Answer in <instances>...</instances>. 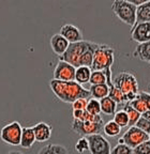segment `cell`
I'll use <instances>...</instances> for the list:
<instances>
[{
    "mask_svg": "<svg viewBox=\"0 0 150 154\" xmlns=\"http://www.w3.org/2000/svg\"><path fill=\"white\" fill-rule=\"evenodd\" d=\"M103 132L106 136L108 137H116L120 134L121 132V128L115 122L114 120H111L108 122H106L103 126Z\"/></svg>",
    "mask_w": 150,
    "mask_h": 154,
    "instance_id": "obj_23",
    "label": "cell"
},
{
    "mask_svg": "<svg viewBox=\"0 0 150 154\" xmlns=\"http://www.w3.org/2000/svg\"><path fill=\"white\" fill-rule=\"evenodd\" d=\"M88 104V99H78L72 103L73 110H86Z\"/></svg>",
    "mask_w": 150,
    "mask_h": 154,
    "instance_id": "obj_33",
    "label": "cell"
},
{
    "mask_svg": "<svg viewBox=\"0 0 150 154\" xmlns=\"http://www.w3.org/2000/svg\"><path fill=\"white\" fill-rule=\"evenodd\" d=\"M138 95L140 96V99L145 102L146 106H147V109L150 111V93H148L146 91H140L138 93Z\"/></svg>",
    "mask_w": 150,
    "mask_h": 154,
    "instance_id": "obj_34",
    "label": "cell"
},
{
    "mask_svg": "<svg viewBox=\"0 0 150 154\" xmlns=\"http://www.w3.org/2000/svg\"><path fill=\"white\" fill-rule=\"evenodd\" d=\"M147 140H149V135L136 126H130L128 131L123 134V136L118 139V143L127 144L130 148L134 149L138 144L143 143Z\"/></svg>",
    "mask_w": 150,
    "mask_h": 154,
    "instance_id": "obj_8",
    "label": "cell"
},
{
    "mask_svg": "<svg viewBox=\"0 0 150 154\" xmlns=\"http://www.w3.org/2000/svg\"><path fill=\"white\" fill-rule=\"evenodd\" d=\"M23 126L20 122L13 121L9 124L5 125L0 131V138L3 142L10 146H20L22 138Z\"/></svg>",
    "mask_w": 150,
    "mask_h": 154,
    "instance_id": "obj_6",
    "label": "cell"
},
{
    "mask_svg": "<svg viewBox=\"0 0 150 154\" xmlns=\"http://www.w3.org/2000/svg\"><path fill=\"white\" fill-rule=\"evenodd\" d=\"M113 85L124 95L126 103L132 102L138 95V82L134 74L130 72H120L113 76Z\"/></svg>",
    "mask_w": 150,
    "mask_h": 154,
    "instance_id": "obj_3",
    "label": "cell"
},
{
    "mask_svg": "<svg viewBox=\"0 0 150 154\" xmlns=\"http://www.w3.org/2000/svg\"><path fill=\"white\" fill-rule=\"evenodd\" d=\"M75 151L78 153H84L86 151H89V142H88L87 137H80L75 143Z\"/></svg>",
    "mask_w": 150,
    "mask_h": 154,
    "instance_id": "obj_29",
    "label": "cell"
},
{
    "mask_svg": "<svg viewBox=\"0 0 150 154\" xmlns=\"http://www.w3.org/2000/svg\"><path fill=\"white\" fill-rule=\"evenodd\" d=\"M107 82L106 73L105 71H92L91 77H90V86L95 85H105Z\"/></svg>",
    "mask_w": 150,
    "mask_h": 154,
    "instance_id": "obj_24",
    "label": "cell"
},
{
    "mask_svg": "<svg viewBox=\"0 0 150 154\" xmlns=\"http://www.w3.org/2000/svg\"><path fill=\"white\" fill-rule=\"evenodd\" d=\"M91 69L88 66H80L76 69L75 71V79L74 82H76L80 85H85L88 84L90 82V77H91Z\"/></svg>",
    "mask_w": 150,
    "mask_h": 154,
    "instance_id": "obj_19",
    "label": "cell"
},
{
    "mask_svg": "<svg viewBox=\"0 0 150 154\" xmlns=\"http://www.w3.org/2000/svg\"><path fill=\"white\" fill-rule=\"evenodd\" d=\"M135 126L139 128V130H142L143 132H145L146 134H150V122L148 120H146L145 118H143V117H140V119L137 121Z\"/></svg>",
    "mask_w": 150,
    "mask_h": 154,
    "instance_id": "obj_32",
    "label": "cell"
},
{
    "mask_svg": "<svg viewBox=\"0 0 150 154\" xmlns=\"http://www.w3.org/2000/svg\"><path fill=\"white\" fill-rule=\"evenodd\" d=\"M69 45H70V43H69V42L59 33L54 34V35L51 38L52 51L58 56V57L62 56L63 54L67 51V49L69 48Z\"/></svg>",
    "mask_w": 150,
    "mask_h": 154,
    "instance_id": "obj_14",
    "label": "cell"
},
{
    "mask_svg": "<svg viewBox=\"0 0 150 154\" xmlns=\"http://www.w3.org/2000/svg\"><path fill=\"white\" fill-rule=\"evenodd\" d=\"M133 56L138 58L139 60L144 61V62H147L150 64V42L137 44Z\"/></svg>",
    "mask_w": 150,
    "mask_h": 154,
    "instance_id": "obj_17",
    "label": "cell"
},
{
    "mask_svg": "<svg viewBox=\"0 0 150 154\" xmlns=\"http://www.w3.org/2000/svg\"><path fill=\"white\" fill-rule=\"evenodd\" d=\"M149 139H150V134H149Z\"/></svg>",
    "mask_w": 150,
    "mask_h": 154,
    "instance_id": "obj_37",
    "label": "cell"
},
{
    "mask_svg": "<svg viewBox=\"0 0 150 154\" xmlns=\"http://www.w3.org/2000/svg\"><path fill=\"white\" fill-rule=\"evenodd\" d=\"M114 121L119 125V126H120V128H126V126H129V117L123 109L117 110L116 112H115Z\"/></svg>",
    "mask_w": 150,
    "mask_h": 154,
    "instance_id": "obj_26",
    "label": "cell"
},
{
    "mask_svg": "<svg viewBox=\"0 0 150 154\" xmlns=\"http://www.w3.org/2000/svg\"><path fill=\"white\" fill-rule=\"evenodd\" d=\"M122 109L126 111L127 115H128V117H129V126H135V124L140 119L142 115H140L138 111H136L129 103L123 104V108Z\"/></svg>",
    "mask_w": 150,
    "mask_h": 154,
    "instance_id": "obj_22",
    "label": "cell"
},
{
    "mask_svg": "<svg viewBox=\"0 0 150 154\" xmlns=\"http://www.w3.org/2000/svg\"><path fill=\"white\" fill-rule=\"evenodd\" d=\"M49 87L55 96L63 103L72 104L78 99H89L90 92L76 82H61L52 79Z\"/></svg>",
    "mask_w": 150,
    "mask_h": 154,
    "instance_id": "obj_2",
    "label": "cell"
},
{
    "mask_svg": "<svg viewBox=\"0 0 150 154\" xmlns=\"http://www.w3.org/2000/svg\"><path fill=\"white\" fill-rule=\"evenodd\" d=\"M136 9L130 0H115L111 3V10L121 22L133 27L136 23Z\"/></svg>",
    "mask_w": 150,
    "mask_h": 154,
    "instance_id": "obj_5",
    "label": "cell"
},
{
    "mask_svg": "<svg viewBox=\"0 0 150 154\" xmlns=\"http://www.w3.org/2000/svg\"><path fill=\"white\" fill-rule=\"evenodd\" d=\"M98 46L99 43L85 40L77 43H72L69 45L67 51L59 57V60L70 63L76 69L80 66H88L91 69L93 54Z\"/></svg>",
    "mask_w": 150,
    "mask_h": 154,
    "instance_id": "obj_1",
    "label": "cell"
},
{
    "mask_svg": "<svg viewBox=\"0 0 150 154\" xmlns=\"http://www.w3.org/2000/svg\"><path fill=\"white\" fill-rule=\"evenodd\" d=\"M36 136L32 128H23L22 132V138H20V147L23 149H30L36 142Z\"/></svg>",
    "mask_w": 150,
    "mask_h": 154,
    "instance_id": "obj_15",
    "label": "cell"
},
{
    "mask_svg": "<svg viewBox=\"0 0 150 154\" xmlns=\"http://www.w3.org/2000/svg\"><path fill=\"white\" fill-rule=\"evenodd\" d=\"M72 131L82 137H87L90 135L100 134L103 131L104 122H91V121L72 120Z\"/></svg>",
    "mask_w": 150,
    "mask_h": 154,
    "instance_id": "obj_7",
    "label": "cell"
},
{
    "mask_svg": "<svg viewBox=\"0 0 150 154\" xmlns=\"http://www.w3.org/2000/svg\"><path fill=\"white\" fill-rule=\"evenodd\" d=\"M150 23V0H146L136 9V23Z\"/></svg>",
    "mask_w": 150,
    "mask_h": 154,
    "instance_id": "obj_16",
    "label": "cell"
},
{
    "mask_svg": "<svg viewBox=\"0 0 150 154\" xmlns=\"http://www.w3.org/2000/svg\"><path fill=\"white\" fill-rule=\"evenodd\" d=\"M88 90H89L90 96H91L92 99L99 100V101H101L102 99L108 96V93H109V87L107 86L106 84L90 86Z\"/></svg>",
    "mask_w": 150,
    "mask_h": 154,
    "instance_id": "obj_18",
    "label": "cell"
},
{
    "mask_svg": "<svg viewBox=\"0 0 150 154\" xmlns=\"http://www.w3.org/2000/svg\"><path fill=\"white\" fill-rule=\"evenodd\" d=\"M36 136V140L38 142H46L51 139L52 133H53V128L51 125L45 122L36 123L34 126H32Z\"/></svg>",
    "mask_w": 150,
    "mask_h": 154,
    "instance_id": "obj_13",
    "label": "cell"
},
{
    "mask_svg": "<svg viewBox=\"0 0 150 154\" xmlns=\"http://www.w3.org/2000/svg\"><path fill=\"white\" fill-rule=\"evenodd\" d=\"M100 104H101V112H103L104 115L111 116L115 115V112L117 111L118 104L115 101H113L109 96H106L104 99H102L100 101Z\"/></svg>",
    "mask_w": 150,
    "mask_h": 154,
    "instance_id": "obj_21",
    "label": "cell"
},
{
    "mask_svg": "<svg viewBox=\"0 0 150 154\" xmlns=\"http://www.w3.org/2000/svg\"><path fill=\"white\" fill-rule=\"evenodd\" d=\"M86 110L93 116H99L101 113V104L99 100L95 99H88V104L86 107Z\"/></svg>",
    "mask_w": 150,
    "mask_h": 154,
    "instance_id": "obj_27",
    "label": "cell"
},
{
    "mask_svg": "<svg viewBox=\"0 0 150 154\" xmlns=\"http://www.w3.org/2000/svg\"><path fill=\"white\" fill-rule=\"evenodd\" d=\"M59 34L63 36L70 44L83 41V33L80 29L73 24H64L60 28Z\"/></svg>",
    "mask_w": 150,
    "mask_h": 154,
    "instance_id": "obj_12",
    "label": "cell"
},
{
    "mask_svg": "<svg viewBox=\"0 0 150 154\" xmlns=\"http://www.w3.org/2000/svg\"><path fill=\"white\" fill-rule=\"evenodd\" d=\"M75 71H76V67L71 65L70 63L59 60L54 70L53 79L61 80V82H74Z\"/></svg>",
    "mask_w": 150,
    "mask_h": 154,
    "instance_id": "obj_10",
    "label": "cell"
},
{
    "mask_svg": "<svg viewBox=\"0 0 150 154\" xmlns=\"http://www.w3.org/2000/svg\"><path fill=\"white\" fill-rule=\"evenodd\" d=\"M38 154H69L68 149L59 143L46 144L39 150Z\"/></svg>",
    "mask_w": 150,
    "mask_h": 154,
    "instance_id": "obj_20",
    "label": "cell"
},
{
    "mask_svg": "<svg viewBox=\"0 0 150 154\" xmlns=\"http://www.w3.org/2000/svg\"><path fill=\"white\" fill-rule=\"evenodd\" d=\"M108 96L111 97L113 101H115L117 104H126V99L124 95L122 94V92L120 90H118L114 85H111L109 87V93Z\"/></svg>",
    "mask_w": 150,
    "mask_h": 154,
    "instance_id": "obj_25",
    "label": "cell"
},
{
    "mask_svg": "<svg viewBox=\"0 0 150 154\" xmlns=\"http://www.w3.org/2000/svg\"><path fill=\"white\" fill-rule=\"evenodd\" d=\"M7 154H24L23 152H20V151H11V152H9V153H7Z\"/></svg>",
    "mask_w": 150,
    "mask_h": 154,
    "instance_id": "obj_36",
    "label": "cell"
},
{
    "mask_svg": "<svg viewBox=\"0 0 150 154\" xmlns=\"http://www.w3.org/2000/svg\"><path fill=\"white\" fill-rule=\"evenodd\" d=\"M142 117H143V118H145L146 120H148L150 122V111L149 110H147L146 112H144L143 115H142Z\"/></svg>",
    "mask_w": 150,
    "mask_h": 154,
    "instance_id": "obj_35",
    "label": "cell"
},
{
    "mask_svg": "<svg viewBox=\"0 0 150 154\" xmlns=\"http://www.w3.org/2000/svg\"><path fill=\"white\" fill-rule=\"evenodd\" d=\"M111 154H133V149L127 144H116L111 151Z\"/></svg>",
    "mask_w": 150,
    "mask_h": 154,
    "instance_id": "obj_30",
    "label": "cell"
},
{
    "mask_svg": "<svg viewBox=\"0 0 150 154\" xmlns=\"http://www.w3.org/2000/svg\"><path fill=\"white\" fill-rule=\"evenodd\" d=\"M129 104H130V105L132 106V107H133V108L135 109L136 111H138L140 115H143L144 112H146V111L148 110L147 106H146V104H145V102L140 99L139 95L136 96L135 99H134L132 102H130Z\"/></svg>",
    "mask_w": 150,
    "mask_h": 154,
    "instance_id": "obj_28",
    "label": "cell"
},
{
    "mask_svg": "<svg viewBox=\"0 0 150 154\" xmlns=\"http://www.w3.org/2000/svg\"><path fill=\"white\" fill-rule=\"evenodd\" d=\"M133 154H150V139L134 148Z\"/></svg>",
    "mask_w": 150,
    "mask_h": 154,
    "instance_id": "obj_31",
    "label": "cell"
},
{
    "mask_svg": "<svg viewBox=\"0 0 150 154\" xmlns=\"http://www.w3.org/2000/svg\"><path fill=\"white\" fill-rule=\"evenodd\" d=\"M131 36L137 44L150 42V23H138L131 29Z\"/></svg>",
    "mask_w": 150,
    "mask_h": 154,
    "instance_id": "obj_11",
    "label": "cell"
},
{
    "mask_svg": "<svg viewBox=\"0 0 150 154\" xmlns=\"http://www.w3.org/2000/svg\"><path fill=\"white\" fill-rule=\"evenodd\" d=\"M89 142V152L91 154H111V142L101 134L87 136Z\"/></svg>",
    "mask_w": 150,
    "mask_h": 154,
    "instance_id": "obj_9",
    "label": "cell"
},
{
    "mask_svg": "<svg viewBox=\"0 0 150 154\" xmlns=\"http://www.w3.org/2000/svg\"><path fill=\"white\" fill-rule=\"evenodd\" d=\"M115 62L114 48L106 44H99L93 54V60L91 64V71H106L111 69Z\"/></svg>",
    "mask_w": 150,
    "mask_h": 154,
    "instance_id": "obj_4",
    "label": "cell"
}]
</instances>
